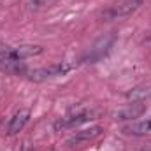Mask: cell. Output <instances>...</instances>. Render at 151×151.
I'll list each match as a JSON object with an SVG mask.
<instances>
[{"label":"cell","mask_w":151,"mask_h":151,"mask_svg":"<svg viewBox=\"0 0 151 151\" xmlns=\"http://www.w3.org/2000/svg\"><path fill=\"white\" fill-rule=\"evenodd\" d=\"M42 53V47L35 44H21L16 47L0 44V62H21Z\"/></svg>","instance_id":"6da1fadb"},{"label":"cell","mask_w":151,"mask_h":151,"mask_svg":"<svg viewBox=\"0 0 151 151\" xmlns=\"http://www.w3.org/2000/svg\"><path fill=\"white\" fill-rule=\"evenodd\" d=\"M95 116H97V113L93 109H77L74 113H69L67 116L56 119L55 128L56 130H70V128H76V127H79L86 121L95 119Z\"/></svg>","instance_id":"7a4b0ae2"},{"label":"cell","mask_w":151,"mask_h":151,"mask_svg":"<svg viewBox=\"0 0 151 151\" xmlns=\"http://www.w3.org/2000/svg\"><path fill=\"white\" fill-rule=\"evenodd\" d=\"M72 63L69 62H58V63H51L47 67H40L30 72V79L32 81H46V79H51V77H58V76H65L69 70H72Z\"/></svg>","instance_id":"3957f363"},{"label":"cell","mask_w":151,"mask_h":151,"mask_svg":"<svg viewBox=\"0 0 151 151\" xmlns=\"http://www.w3.org/2000/svg\"><path fill=\"white\" fill-rule=\"evenodd\" d=\"M142 5V0H119L118 4L111 5L107 11H104V19H119L125 16H130Z\"/></svg>","instance_id":"277c9868"},{"label":"cell","mask_w":151,"mask_h":151,"mask_svg":"<svg viewBox=\"0 0 151 151\" xmlns=\"http://www.w3.org/2000/svg\"><path fill=\"white\" fill-rule=\"evenodd\" d=\"M146 111V104L142 100H137L134 104H128L127 107H123L121 111L116 113V119H123V121H132L135 118H141L142 113Z\"/></svg>","instance_id":"5b68a950"},{"label":"cell","mask_w":151,"mask_h":151,"mask_svg":"<svg viewBox=\"0 0 151 151\" xmlns=\"http://www.w3.org/2000/svg\"><path fill=\"white\" fill-rule=\"evenodd\" d=\"M28 119H30V109L28 107H21L18 113L12 116L9 127H7V134L9 135H14V134L21 132L25 128V125L28 123Z\"/></svg>","instance_id":"8992f818"},{"label":"cell","mask_w":151,"mask_h":151,"mask_svg":"<svg viewBox=\"0 0 151 151\" xmlns=\"http://www.w3.org/2000/svg\"><path fill=\"white\" fill-rule=\"evenodd\" d=\"M114 37L113 35H109V37H102L91 49H90V53H88V58L86 60H90V62H95V60H100L106 53H107V49L111 47V44H113Z\"/></svg>","instance_id":"52a82bcc"},{"label":"cell","mask_w":151,"mask_h":151,"mask_svg":"<svg viewBox=\"0 0 151 151\" xmlns=\"http://www.w3.org/2000/svg\"><path fill=\"white\" fill-rule=\"evenodd\" d=\"M123 132L128 134V135H146V134H151V118L127 125L123 128Z\"/></svg>","instance_id":"ba28073f"},{"label":"cell","mask_w":151,"mask_h":151,"mask_svg":"<svg viewBox=\"0 0 151 151\" xmlns=\"http://www.w3.org/2000/svg\"><path fill=\"white\" fill-rule=\"evenodd\" d=\"M102 128L100 127H91L88 130H81V132H76L74 135L69 139V144H79V142H84V141H90L97 135H100Z\"/></svg>","instance_id":"9c48e42d"},{"label":"cell","mask_w":151,"mask_h":151,"mask_svg":"<svg viewBox=\"0 0 151 151\" xmlns=\"http://www.w3.org/2000/svg\"><path fill=\"white\" fill-rule=\"evenodd\" d=\"M55 0H34V5H37V7H42V5H49V4H53Z\"/></svg>","instance_id":"30bf717a"}]
</instances>
